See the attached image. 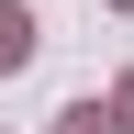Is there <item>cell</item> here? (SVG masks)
<instances>
[{
	"mask_svg": "<svg viewBox=\"0 0 134 134\" xmlns=\"http://www.w3.org/2000/svg\"><path fill=\"white\" fill-rule=\"evenodd\" d=\"M34 56V11H23V0H0V67H23Z\"/></svg>",
	"mask_w": 134,
	"mask_h": 134,
	"instance_id": "cell-1",
	"label": "cell"
},
{
	"mask_svg": "<svg viewBox=\"0 0 134 134\" xmlns=\"http://www.w3.org/2000/svg\"><path fill=\"white\" fill-rule=\"evenodd\" d=\"M67 134H123V123H112V100H78V112H67Z\"/></svg>",
	"mask_w": 134,
	"mask_h": 134,
	"instance_id": "cell-2",
	"label": "cell"
},
{
	"mask_svg": "<svg viewBox=\"0 0 134 134\" xmlns=\"http://www.w3.org/2000/svg\"><path fill=\"white\" fill-rule=\"evenodd\" d=\"M112 123H123V134H134V78H123V100H112Z\"/></svg>",
	"mask_w": 134,
	"mask_h": 134,
	"instance_id": "cell-3",
	"label": "cell"
},
{
	"mask_svg": "<svg viewBox=\"0 0 134 134\" xmlns=\"http://www.w3.org/2000/svg\"><path fill=\"white\" fill-rule=\"evenodd\" d=\"M123 11H134V0H123Z\"/></svg>",
	"mask_w": 134,
	"mask_h": 134,
	"instance_id": "cell-4",
	"label": "cell"
}]
</instances>
